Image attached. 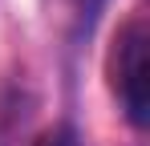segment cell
I'll return each instance as SVG.
<instances>
[{
	"label": "cell",
	"mask_w": 150,
	"mask_h": 146,
	"mask_svg": "<svg viewBox=\"0 0 150 146\" xmlns=\"http://www.w3.org/2000/svg\"><path fill=\"white\" fill-rule=\"evenodd\" d=\"M110 73H114V94L122 101L126 122L142 130L150 122V33L138 16L118 28Z\"/></svg>",
	"instance_id": "6da1fadb"
},
{
	"label": "cell",
	"mask_w": 150,
	"mask_h": 146,
	"mask_svg": "<svg viewBox=\"0 0 150 146\" xmlns=\"http://www.w3.org/2000/svg\"><path fill=\"white\" fill-rule=\"evenodd\" d=\"M33 146H81V142H77V130H73V126H53V130H45Z\"/></svg>",
	"instance_id": "7a4b0ae2"
}]
</instances>
